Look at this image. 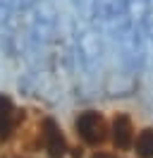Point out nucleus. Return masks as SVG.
Listing matches in <instances>:
<instances>
[{"label":"nucleus","mask_w":153,"mask_h":158,"mask_svg":"<svg viewBox=\"0 0 153 158\" xmlns=\"http://www.w3.org/2000/svg\"><path fill=\"white\" fill-rule=\"evenodd\" d=\"M134 148L141 158H153V129H143L134 139Z\"/></svg>","instance_id":"nucleus-6"},{"label":"nucleus","mask_w":153,"mask_h":158,"mask_svg":"<svg viewBox=\"0 0 153 158\" xmlns=\"http://www.w3.org/2000/svg\"><path fill=\"white\" fill-rule=\"evenodd\" d=\"M76 127V134L84 139L86 144H101L105 139V132H108V127H105V120L101 113H96V110H86V113H81L79 118H76L74 122Z\"/></svg>","instance_id":"nucleus-2"},{"label":"nucleus","mask_w":153,"mask_h":158,"mask_svg":"<svg viewBox=\"0 0 153 158\" xmlns=\"http://www.w3.org/2000/svg\"><path fill=\"white\" fill-rule=\"evenodd\" d=\"M14 122H17V110H14L12 101H10L5 94H0V137L2 139L12 134Z\"/></svg>","instance_id":"nucleus-4"},{"label":"nucleus","mask_w":153,"mask_h":158,"mask_svg":"<svg viewBox=\"0 0 153 158\" xmlns=\"http://www.w3.org/2000/svg\"><path fill=\"white\" fill-rule=\"evenodd\" d=\"M69 62L74 72L89 79L101 77L103 72V41L93 22H79L72 29L69 41Z\"/></svg>","instance_id":"nucleus-1"},{"label":"nucleus","mask_w":153,"mask_h":158,"mask_svg":"<svg viewBox=\"0 0 153 158\" xmlns=\"http://www.w3.org/2000/svg\"><path fill=\"white\" fill-rule=\"evenodd\" d=\"M113 139H115V146L117 148H129L134 144V127H132V120L127 118L124 113H120L117 118L113 120Z\"/></svg>","instance_id":"nucleus-3"},{"label":"nucleus","mask_w":153,"mask_h":158,"mask_svg":"<svg viewBox=\"0 0 153 158\" xmlns=\"http://www.w3.org/2000/svg\"><path fill=\"white\" fill-rule=\"evenodd\" d=\"M46 139H48V151L53 156H62L65 153V141H62V134L57 132V127L53 122H46Z\"/></svg>","instance_id":"nucleus-5"}]
</instances>
